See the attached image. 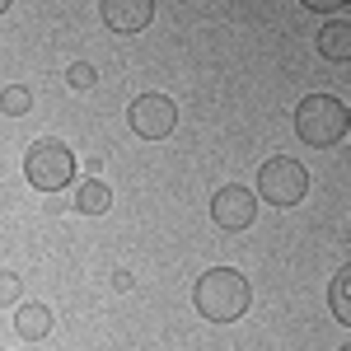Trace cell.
Here are the masks:
<instances>
[{"label": "cell", "instance_id": "cell-1", "mask_svg": "<svg viewBox=\"0 0 351 351\" xmlns=\"http://www.w3.org/2000/svg\"><path fill=\"white\" fill-rule=\"evenodd\" d=\"M192 304H197V314H202V319H211V324H234V319L248 314L253 291H248L243 271L211 267V271H202V276H197V286H192Z\"/></svg>", "mask_w": 351, "mask_h": 351}, {"label": "cell", "instance_id": "cell-2", "mask_svg": "<svg viewBox=\"0 0 351 351\" xmlns=\"http://www.w3.org/2000/svg\"><path fill=\"white\" fill-rule=\"evenodd\" d=\"M347 127H351V112L337 94H309V99H300L295 136L304 145H319V150L342 145V141H347Z\"/></svg>", "mask_w": 351, "mask_h": 351}, {"label": "cell", "instance_id": "cell-3", "mask_svg": "<svg viewBox=\"0 0 351 351\" xmlns=\"http://www.w3.org/2000/svg\"><path fill=\"white\" fill-rule=\"evenodd\" d=\"M24 178L38 192H61L71 178H75V150L66 141H33L24 155Z\"/></svg>", "mask_w": 351, "mask_h": 351}, {"label": "cell", "instance_id": "cell-4", "mask_svg": "<svg viewBox=\"0 0 351 351\" xmlns=\"http://www.w3.org/2000/svg\"><path fill=\"white\" fill-rule=\"evenodd\" d=\"M304 192H309V169L300 160H291V155H271L263 164V173H258L253 197H263L267 206H300Z\"/></svg>", "mask_w": 351, "mask_h": 351}, {"label": "cell", "instance_id": "cell-5", "mask_svg": "<svg viewBox=\"0 0 351 351\" xmlns=\"http://www.w3.org/2000/svg\"><path fill=\"white\" fill-rule=\"evenodd\" d=\"M127 122H132L136 136H145V141H164V136L178 127V104L173 99H164V94H141L127 112Z\"/></svg>", "mask_w": 351, "mask_h": 351}, {"label": "cell", "instance_id": "cell-6", "mask_svg": "<svg viewBox=\"0 0 351 351\" xmlns=\"http://www.w3.org/2000/svg\"><path fill=\"white\" fill-rule=\"evenodd\" d=\"M258 216V197L239 183H225V188L211 197V220H216L220 230H248Z\"/></svg>", "mask_w": 351, "mask_h": 351}, {"label": "cell", "instance_id": "cell-7", "mask_svg": "<svg viewBox=\"0 0 351 351\" xmlns=\"http://www.w3.org/2000/svg\"><path fill=\"white\" fill-rule=\"evenodd\" d=\"M99 10H104V24L112 33H141L155 19V0H104Z\"/></svg>", "mask_w": 351, "mask_h": 351}, {"label": "cell", "instance_id": "cell-8", "mask_svg": "<svg viewBox=\"0 0 351 351\" xmlns=\"http://www.w3.org/2000/svg\"><path fill=\"white\" fill-rule=\"evenodd\" d=\"M319 52L328 56V61H351V24L347 14H337V19H328L324 28H319Z\"/></svg>", "mask_w": 351, "mask_h": 351}, {"label": "cell", "instance_id": "cell-9", "mask_svg": "<svg viewBox=\"0 0 351 351\" xmlns=\"http://www.w3.org/2000/svg\"><path fill=\"white\" fill-rule=\"evenodd\" d=\"M14 332L28 337V342H43V337L52 332V309H47V304H19V314H14Z\"/></svg>", "mask_w": 351, "mask_h": 351}, {"label": "cell", "instance_id": "cell-10", "mask_svg": "<svg viewBox=\"0 0 351 351\" xmlns=\"http://www.w3.org/2000/svg\"><path fill=\"white\" fill-rule=\"evenodd\" d=\"M108 206H112V188L104 178H84L80 188H75V211L80 216H104Z\"/></svg>", "mask_w": 351, "mask_h": 351}, {"label": "cell", "instance_id": "cell-11", "mask_svg": "<svg viewBox=\"0 0 351 351\" xmlns=\"http://www.w3.org/2000/svg\"><path fill=\"white\" fill-rule=\"evenodd\" d=\"M347 291H351V271L342 267L332 276V286H328V304H332V314H337V324H351V304H347Z\"/></svg>", "mask_w": 351, "mask_h": 351}, {"label": "cell", "instance_id": "cell-12", "mask_svg": "<svg viewBox=\"0 0 351 351\" xmlns=\"http://www.w3.org/2000/svg\"><path fill=\"white\" fill-rule=\"evenodd\" d=\"M33 108V94H28L24 84H10L5 94H0V112H10V117H24Z\"/></svg>", "mask_w": 351, "mask_h": 351}, {"label": "cell", "instance_id": "cell-13", "mask_svg": "<svg viewBox=\"0 0 351 351\" xmlns=\"http://www.w3.org/2000/svg\"><path fill=\"white\" fill-rule=\"evenodd\" d=\"M66 80H71V89H94L99 71H94V66H84V61H75V66L66 71Z\"/></svg>", "mask_w": 351, "mask_h": 351}, {"label": "cell", "instance_id": "cell-14", "mask_svg": "<svg viewBox=\"0 0 351 351\" xmlns=\"http://www.w3.org/2000/svg\"><path fill=\"white\" fill-rule=\"evenodd\" d=\"M19 291H24V286H19V276H14V271H0V304H14Z\"/></svg>", "mask_w": 351, "mask_h": 351}, {"label": "cell", "instance_id": "cell-15", "mask_svg": "<svg viewBox=\"0 0 351 351\" xmlns=\"http://www.w3.org/2000/svg\"><path fill=\"white\" fill-rule=\"evenodd\" d=\"M304 10H314V14H342L351 0H300Z\"/></svg>", "mask_w": 351, "mask_h": 351}, {"label": "cell", "instance_id": "cell-16", "mask_svg": "<svg viewBox=\"0 0 351 351\" xmlns=\"http://www.w3.org/2000/svg\"><path fill=\"white\" fill-rule=\"evenodd\" d=\"M5 10H10V0H0V14H5Z\"/></svg>", "mask_w": 351, "mask_h": 351}, {"label": "cell", "instance_id": "cell-17", "mask_svg": "<svg viewBox=\"0 0 351 351\" xmlns=\"http://www.w3.org/2000/svg\"><path fill=\"white\" fill-rule=\"evenodd\" d=\"M342 351H351V347H342Z\"/></svg>", "mask_w": 351, "mask_h": 351}]
</instances>
